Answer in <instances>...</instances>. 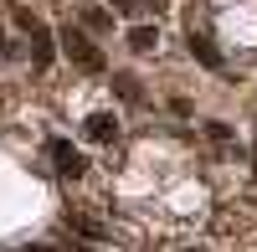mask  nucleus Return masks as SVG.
<instances>
[{"instance_id": "7", "label": "nucleus", "mask_w": 257, "mask_h": 252, "mask_svg": "<svg viewBox=\"0 0 257 252\" xmlns=\"http://www.w3.org/2000/svg\"><path fill=\"white\" fill-rule=\"evenodd\" d=\"M113 88H118V98H128V103H139V82L128 77V72H118V77H113Z\"/></svg>"}, {"instance_id": "4", "label": "nucleus", "mask_w": 257, "mask_h": 252, "mask_svg": "<svg viewBox=\"0 0 257 252\" xmlns=\"http://www.w3.org/2000/svg\"><path fill=\"white\" fill-rule=\"evenodd\" d=\"M88 139H98V144L118 139V118H113V113H93V118H88Z\"/></svg>"}, {"instance_id": "1", "label": "nucleus", "mask_w": 257, "mask_h": 252, "mask_svg": "<svg viewBox=\"0 0 257 252\" xmlns=\"http://www.w3.org/2000/svg\"><path fill=\"white\" fill-rule=\"evenodd\" d=\"M62 52H67L82 72H103V67H108V62H103V52H98V47H93V41L82 36V31H72V26L62 31Z\"/></svg>"}, {"instance_id": "2", "label": "nucleus", "mask_w": 257, "mask_h": 252, "mask_svg": "<svg viewBox=\"0 0 257 252\" xmlns=\"http://www.w3.org/2000/svg\"><path fill=\"white\" fill-rule=\"evenodd\" d=\"M16 21L31 31V57H36V67H47V62H52V31L41 26V21H36L31 11H16Z\"/></svg>"}, {"instance_id": "5", "label": "nucleus", "mask_w": 257, "mask_h": 252, "mask_svg": "<svg viewBox=\"0 0 257 252\" xmlns=\"http://www.w3.org/2000/svg\"><path fill=\"white\" fill-rule=\"evenodd\" d=\"M190 57H196V62H201V67H211V72H216V67H221V52H216V47H211V41H206V36H190Z\"/></svg>"}, {"instance_id": "10", "label": "nucleus", "mask_w": 257, "mask_h": 252, "mask_svg": "<svg viewBox=\"0 0 257 252\" xmlns=\"http://www.w3.org/2000/svg\"><path fill=\"white\" fill-rule=\"evenodd\" d=\"M108 6H113V11H118V16H134V11H139V6H144V0H108Z\"/></svg>"}, {"instance_id": "6", "label": "nucleus", "mask_w": 257, "mask_h": 252, "mask_svg": "<svg viewBox=\"0 0 257 252\" xmlns=\"http://www.w3.org/2000/svg\"><path fill=\"white\" fill-rule=\"evenodd\" d=\"M155 41H160L155 26H134V31H128V47H134V52H155Z\"/></svg>"}, {"instance_id": "8", "label": "nucleus", "mask_w": 257, "mask_h": 252, "mask_svg": "<svg viewBox=\"0 0 257 252\" xmlns=\"http://www.w3.org/2000/svg\"><path fill=\"white\" fill-rule=\"evenodd\" d=\"M206 139L211 144H231V129H226V123H206Z\"/></svg>"}, {"instance_id": "9", "label": "nucleus", "mask_w": 257, "mask_h": 252, "mask_svg": "<svg viewBox=\"0 0 257 252\" xmlns=\"http://www.w3.org/2000/svg\"><path fill=\"white\" fill-rule=\"evenodd\" d=\"M82 21H88L93 31H103V26H108V11H98V6H93V11H82Z\"/></svg>"}, {"instance_id": "3", "label": "nucleus", "mask_w": 257, "mask_h": 252, "mask_svg": "<svg viewBox=\"0 0 257 252\" xmlns=\"http://www.w3.org/2000/svg\"><path fill=\"white\" fill-rule=\"evenodd\" d=\"M47 155H52V165H57V175H72V180L82 175V155L72 150L67 139H52V144H47Z\"/></svg>"}]
</instances>
